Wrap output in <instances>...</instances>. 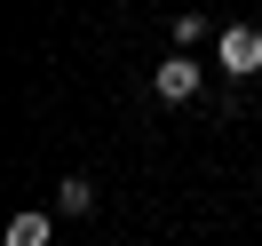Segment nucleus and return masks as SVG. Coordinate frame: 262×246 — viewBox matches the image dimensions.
I'll use <instances>...</instances> for the list:
<instances>
[{
	"instance_id": "f257e3e1",
	"label": "nucleus",
	"mask_w": 262,
	"mask_h": 246,
	"mask_svg": "<svg viewBox=\"0 0 262 246\" xmlns=\"http://www.w3.org/2000/svg\"><path fill=\"white\" fill-rule=\"evenodd\" d=\"M214 56H223L230 80H254V72H262V32H254V24H230V32L214 40Z\"/></svg>"
},
{
	"instance_id": "f03ea898",
	"label": "nucleus",
	"mask_w": 262,
	"mask_h": 246,
	"mask_svg": "<svg viewBox=\"0 0 262 246\" xmlns=\"http://www.w3.org/2000/svg\"><path fill=\"white\" fill-rule=\"evenodd\" d=\"M151 87H159V103H191V96H199V64H191V56L175 48V56H167L159 72H151Z\"/></svg>"
},
{
	"instance_id": "7ed1b4c3",
	"label": "nucleus",
	"mask_w": 262,
	"mask_h": 246,
	"mask_svg": "<svg viewBox=\"0 0 262 246\" xmlns=\"http://www.w3.org/2000/svg\"><path fill=\"white\" fill-rule=\"evenodd\" d=\"M56 207H64V214H88V207H96V183H88V175H64V183H56Z\"/></svg>"
},
{
	"instance_id": "20e7f679",
	"label": "nucleus",
	"mask_w": 262,
	"mask_h": 246,
	"mask_svg": "<svg viewBox=\"0 0 262 246\" xmlns=\"http://www.w3.org/2000/svg\"><path fill=\"white\" fill-rule=\"evenodd\" d=\"M8 246H48V214H16V222H8Z\"/></svg>"
}]
</instances>
